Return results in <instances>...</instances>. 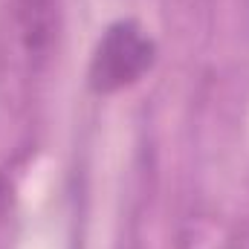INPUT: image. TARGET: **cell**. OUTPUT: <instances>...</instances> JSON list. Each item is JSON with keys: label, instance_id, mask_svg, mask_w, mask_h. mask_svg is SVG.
<instances>
[{"label": "cell", "instance_id": "cell-1", "mask_svg": "<svg viewBox=\"0 0 249 249\" xmlns=\"http://www.w3.org/2000/svg\"><path fill=\"white\" fill-rule=\"evenodd\" d=\"M157 55L151 35L136 20H116L110 23L90 58V87L96 93H116L139 81Z\"/></svg>", "mask_w": 249, "mask_h": 249}, {"label": "cell", "instance_id": "cell-2", "mask_svg": "<svg viewBox=\"0 0 249 249\" xmlns=\"http://www.w3.org/2000/svg\"><path fill=\"white\" fill-rule=\"evenodd\" d=\"M55 0H18V23L29 53H47L55 35Z\"/></svg>", "mask_w": 249, "mask_h": 249}]
</instances>
